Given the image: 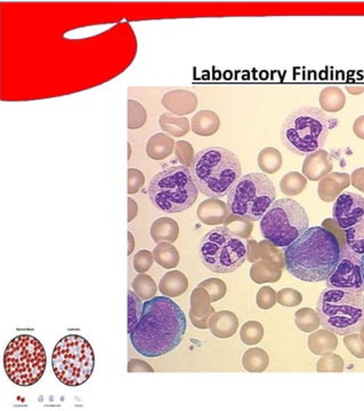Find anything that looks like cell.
Segmentation results:
<instances>
[{
	"label": "cell",
	"instance_id": "cell-1",
	"mask_svg": "<svg viewBox=\"0 0 364 411\" xmlns=\"http://www.w3.org/2000/svg\"><path fill=\"white\" fill-rule=\"evenodd\" d=\"M187 332V316L169 297H155L143 304L140 322L130 343L145 357H160L178 348Z\"/></svg>",
	"mask_w": 364,
	"mask_h": 411
},
{
	"label": "cell",
	"instance_id": "cell-2",
	"mask_svg": "<svg viewBox=\"0 0 364 411\" xmlns=\"http://www.w3.org/2000/svg\"><path fill=\"white\" fill-rule=\"evenodd\" d=\"M345 239L324 226L310 227L283 251L289 274L303 282H324L342 258Z\"/></svg>",
	"mask_w": 364,
	"mask_h": 411
},
{
	"label": "cell",
	"instance_id": "cell-3",
	"mask_svg": "<svg viewBox=\"0 0 364 411\" xmlns=\"http://www.w3.org/2000/svg\"><path fill=\"white\" fill-rule=\"evenodd\" d=\"M196 188L207 197H224L242 174L238 156L231 150L210 147L196 154L190 166Z\"/></svg>",
	"mask_w": 364,
	"mask_h": 411
},
{
	"label": "cell",
	"instance_id": "cell-4",
	"mask_svg": "<svg viewBox=\"0 0 364 411\" xmlns=\"http://www.w3.org/2000/svg\"><path fill=\"white\" fill-rule=\"evenodd\" d=\"M329 128V119L323 110L303 107L289 114L282 123V144L294 155L308 156L324 147Z\"/></svg>",
	"mask_w": 364,
	"mask_h": 411
},
{
	"label": "cell",
	"instance_id": "cell-5",
	"mask_svg": "<svg viewBox=\"0 0 364 411\" xmlns=\"http://www.w3.org/2000/svg\"><path fill=\"white\" fill-rule=\"evenodd\" d=\"M317 312L321 327L339 336L361 331L364 325V296L326 289L319 297Z\"/></svg>",
	"mask_w": 364,
	"mask_h": 411
},
{
	"label": "cell",
	"instance_id": "cell-6",
	"mask_svg": "<svg viewBox=\"0 0 364 411\" xmlns=\"http://www.w3.org/2000/svg\"><path fill=\"white\" fill-rule=\"evenodd\" d=\"M149 197L158 210L180 214L193 207L199 190L187 166H173L158 173L149 185Z\"/></svg>",
	"mask_w": 364,
	"mask_h": 411
},
{
	"label": "cell",
	"instance_id": "cell-7",
	"mask_svg": "<svg viewBox=\"0 0 364 411\" xmlns=\"http://www.w3.org/2000/svg\"><path fill=\"white\" fill-rule=\"evenodd\" d=\"M47 367V355L42 343L31 335H19L7 345L3 369L10 382L28 387L42 380Z\"/></svg>",
	"mask_w": 364,
	"mask_h": 411
},
{
	"label": "cell",
	"instance_id": "cell-8",
	"mask_svg": "<svg viewBox=\"0 0 364 411\" xmlns=\"http://www.w3.org/2000/svg\"><path fill=\"white\" fill-rule=\"evenodd\" d=\"M94 367L95 355L92 345L81 336H65L55 346L52 368L57 380L64 385H83L92 377Z\"/></svg>",
	"mask_w": 364,
	"mask_h": 411
},
{
	"label": "cell",
	"instance_id": "cell-9",
	"mask_svg": "<svg viewBox=\"0 0 364 411\" xmlns=\"http://www.w3.org/2000/svg\"><path fill=\"white\" fill-rule=\"evenodd\" d=\"M276 190L272 180L263 173L241 177L228 194V207L233 216L260 221L276 202Z\"/></svg>",
	"mask_w": 364,
	"mask_h": 411
},
{
	"label": "cell",
	"instance_id": "cell-10",
	"mask_svg": "<svg viewBox=\"0 0 364 411\" xmlns=\"http://www.w3.org/2000/svg\"><path fill=\"white\" fill-rule=\"evenodd\" d=\"M308 216L304 207L292 198L273 203L260 221L264 239L276 248H287L308 230Z\"/></svg>",
	"mask_w": 364,
	"mask_h": 411
},
{
	"label": "cell",
	"instance_id": "cell-11",
	"mask_svg": "<svg viewBox=\"0 0 364 411\" xmlns=\"http://www.w3.org/2000/svg\"><path fill=\"white\" fill-rule=\"evenodd\" d=\"M200 257L212 273L230 274L240 268L248 258L246 243L226 227H216L203 236Z\"/></svg>",
	"mask_w": 364,
	"mask_h": 411
},
{
	"label": "cell",
	"instance_id": "cell-12",
	"mask_svg": "<svg viewBox=\"0 0 364 411\" xmlns=\"http://www.w3.org/2000/svg\"><path fill=\"white\" fill-rule=\"evenodd\" d=\"M329 289L363 294L364 280L361 269V257L355 255L347 246L342 248V258L336 269L326 281Z\"/></svg>",
	"mask_w": 364,
	"mask_h": 411
},
{
	"label": "cell",
	"instance_id": "cell-13",
	"mask_svg": "<svg viewBox=\"0 0 364 411\" xmlns=\"http://www.w3.org/2000/svg\"><path fill=\"white\" fill-rule=\"evenodd\" d=\"M364 218V198L355 193H342L333 203V219L342 230L358 225Z\"/></svg>",
	"mask_w": 364,
	"mask_h": 411
},
{
	"label": "cell",
	"instance_id": "cell-14",
	"mask_svg": "<svg viewBox=\"0 0 364 411\" xmlns=\"http://www.w3.org/2000/svg\"><path fill=\"white\" fill-rule=\"evenodd\" d=\"M190 305L189 315L191 323L196 329H209V320L215 314V309L212 306V299L208 291L203 287H196L191 294Z\"/></svg>",
	"mask_w": 364,
	"mask_h": 411
},
{
	"label": "cell",
	"instance_id": "cell-15",
	"mask_svg": "<svg viewBox=\"0 0 364 411\" xmlns=\"http://www.w3.org/2000/svg\"><path fill=\"white\" fill-rule=\"evenodd\" d=\"M161 105L173 115H190L198 107L196 94L187 89H174L162 96Z\"/></svg>",
	"mask_w": 364,
	"mask_h": 411
},
{
	"label": "cell",
	"instance_id": "cell-16",
	"mask_svg": "<svg viewBox=\"0 0 364 411\" xmlns=\"http://www.w3.org/2000/svg\"><path fill=\"white\" fill-rule=\"evenodd\" d=\"M333 171V160L326 150L310 154L303 163V174L310 181H320Z\"/></svg>",
	"mask_w": 364,
	"mask_h": 411
},
{
	"label": "cell",
	"instance_id": "cell-17",
	"mask_svg": "<svg viewBox=\"0 0 364 411\" xmlns=\"http://www.w3.org/2000/svg\"><path fill=\"white\" fill-rule=\"evenodd\" d=\"M231 214L228 203L221 201L219 198H209L200 203L196 210V216L201 223L208 226L222 225Z\"/></svg>",
	"mask_w": 364,
	"mask_h": 411
},
{
	"label": "cell",
	"instance_id": "cell-18",
	"mask_svg": "<svg viewBox=\"0 0 364 411\" xmlns=\"http://www.w3.org/2000/svg\"><path fill=\"white\" fill-rule=\"evenodd\" d=\"M351 185V176L347 173L333 172L323 178L317 186V194L321 201L330 203L336 201L339 195Z\"/></svg>",
	"mask_w": 364,
	"mask_h": 411
},
{
	"label": "cell",
	"instance_id": "cell-19",
	"mask_svg": "<svg viewBox=\"0 0 364 411\" xmlns=\"http://www.w3.org/2000/svg\"><path fill=\"white\" fill-rule=\"evenodd\" d=\"M239 319L237 314L230 311L215 313L209 320V329L212 335L221 339L231 338L238 330Z\"/></svg>",
	"mask_w": 364,
	"mask_h": 411
},
{
	"label": "cell",
	"instance_id": "cell-20",
	"mask_svg": "<svg viewBox=\"0 0 364 411\" xmlns=\"http://www.w3.org/2000/svg\"><path fill=\"white\" fill-rule=\"evenodd\" d=\"M283 264L260 259L251 266V278L257 284L276 283L281 278Z\"/></svg>",
	"mask_w": 364,
	"mask_h": 411
},
{
	"label": "cell",
	"instance_id": "cell-21",
	"mask_svg": "<svg viewBox=\"0 0 364 411\" xmlns=\"http://www.w3.org/2000/svg\"><path fill=\"white\" fill-rule=\"evenodd\" d=\"M219 126L221 119L212 110H200L191 119V130L200 137H212L219 132Z\"/></svg>",
	"mask_w": 364,
	"mask_h": 411
},
{
	"label": "cell",
	"instance_id": "cell-22",
	"mask_svg": "<svg viewBox=\"0 0 364 411\" xmlns=\"http://www.w3.org/2000/svg\"><path fill=\"white\" fill-rule=\"evenodd\" d=\"M338 348V338L336 334L323 329L319 331H314L308 337V348L315 355H329L336 351Z\"/></svg>",
	"mask_w": 364,
	"mask_h": 411
},
{
	"label": "cell",
	"instance_id": "cell-23",
	"mask_svg": "<svg viewBox=\"0 0 364 411\" xmlns=\"http://www.w3.org/2000/svg\"><path fill=\"white\" fill-rule=\"evenodd\" d=\"M173 137L166 133H155L150 137L146 144V155L153 160H162L167 158L175 150Z\"/></svg>",
	"mask_w": 364,
	"mask_h": 411
},
{
	"label": "cell",
	"instance_id": "cell-24",
	"mask_svg": "<svg viewBox=\"0 0 364 411\" xmlns=\"http://www.w3.org/2000/svg\"><path fill=\"white\" fill-rule=\"evenodd\" d=\"M189 289L187 276L180 271H171L164 275L159 283V290L164 296L169 298L182 296Z\"/></svg>",
	"mask_w": 364,
	"mask_h": 411
},
{
	"label": "cell",
	"instance_id": "cell-25",
	"mask_svg": "<svg viewBox=\"0 0 364 411\" xmlns=\"http://www.w3.org/2000/svg\"><path fill=\"white\" fill-rule=\"evenodd\" d=\"M150 234L155 243H174L180 235V226L171 218H159L151 225Z\"/></svg>",
	"mask_w": 364,
	"mask_h": 411
},
{
	"label": "cell",
	"instance_id": "cell-26",
	"mask_svg": "<svg viewBox=\"0 0 364 411\" xmlns=\"http://www.w3.org/2000/svg\"><path fill=\"white\" fill-rule=\"evenodd\" d=\"M248 258L251 262H256L257 259H264L269 262H279L285 264L283 255L278 251L276 246H273L272 243L269 242L267 239L262 241L260 243H256L255 241L248 242Z\"/></svg>",
	"mask_w": 364,
	"mask_h": 411
},
{
	"label": "cell",
	"instance_id": "cell-27",
	"mask_svg": "<svg viewBox=\"0 0 364 411\" xmlns=\"http://www.w3.org/2000/svg\"><path fill=\"white\" fill-rule=\"evenodd\" d=\"M159 125L162 131L171 137H181L189 133L191 128L190 121L187 117L175 116L171 112L162 114L159 118Z\"/></svg>",
	"mask_w": 364,
	"mask_h": 411
},
{
	"label": "cell",
	"instance_id": "cell-28",
	"mask_svg": "<svg viewBox=\"0 0 364 411\" xmlns=\"http://www.w3.org/2000/svg\"><path fill=\"white\" fill-rule=\"evenodd\" d=\"M319 101L323 112H338L345 107L346 96L340 87H326L321 91Z\"/></svg>",
	"mask_w": 364,
	"mask_h": 411
},
{
	"label": "cell",
	"instance_id": "cell-29",
	"mask_svg": "<svg viewBox=\"0 0 364 411\" xmlns=\"http://www.w3.org/2000/svg\"><path fill=\"white\" fill-rule=\"evenodd\" d=\"M153 257L155 262L165 269L177 267L181 260L180 252L169 242L158 243L153 250Z\"/></svg>",
	"mask_w": 364,
	"mask_h": 411
},
{
	"label": "cell",
	"instance_id": "cell-30",
	"mask_svg": "<svg viewBox=\"0 0 364 411\" xmlns=\"http://www.w3.org/2000/svg\"><path fill=\"white\" fill-rule=\"evenodd\" d=\"M269 355L262 348H251L242 357V366L248 373H263L269 367Z\"/></svg>",
	"mask_w": 364,
	"mask_h": 411
},
{
	"label": "cell",
	"instance_id": "cell-31",
	"mask_svg": "<svg viewBox=\"0 0 364 411\" xmlns=\"http://www.w3.org/2000/svg\"><path fill=\"white\" fill-rule=\"evenodd\" d=\"M257 163L264 173L274 174L281 169L282 154L276 148H264L258 154Z\"/></svg>",
	"mask_w": 364,
	"mask_h": 411
},
{
	"label": "cell",
	"instance_id": "cell-32",
	"mask_svg": "<svg viewBox=\"0 0 364 411\" xmlns=\"http://www.w3.org/2000/svg\"><path fill=\"white\" fill-rule=\"evenodd\" d=\"M306 186H308V179L299 172L287 173L280 181V189L288 197L301 194L306 188Z\"/></svg>",
	"mask_w": 364,
	"mask_h": 411
},
{
	"label": "cell",
	"instance_id": "cell-33",
	"mask_svg": "<svg viewBox=\"0 0 364 411\" xmlns=\"http://www.w3.org/2000/svg\"><path fill=\"white\" fill-rule=\"evenodd\" d=\"M294 323L299 330L308 334L317 331L321 327L319 314L314 309L308 308V307L298 309L297 312L294 313Z\"/></svg>",
	"mask_w": 364,
	"mask_h": 411
},
{
	"label": "cell",
	"instance_id": "cell-34",
	"mask_svg": "<svg viewBox=\"0 0 364 411\" xmlns=\"http://www.w3.org/2000/svg\"><path fill=\"white\" fill-rule=\"evenodd\" d=\"M346 246L353 253L361 257L364 255V218L358 225L344 230Z\"/></svg>",
	"mask_w": 364,
	"mask_h": 411
},
{
	"label": "cell",
	"instance_id": "cell-35",
	"mask_svg": "<svg viewBox=\"0 0 364 411\" xmlns=\"http://www.w3.org/2000/svg\"><path fill=\"white\" fill-rule=\"evenodd\" d=\"M132 287L134 292L142 300L152 299L158 291L155 280L146 274L137 275L136 278H134Z\"/></svg>",
	"mask_w": 364,
	"mask_h": 411
},
{
	"label": "cell",
	"instance_id": "cell-36",
	"mask_svg": "<svg viewBox=\"0 0 364 411\" xmlns=\"http://www.w3.org/2000/svg\"><path fill=\"white\" fill-rule=\"evenodd\" d=\"M224 225V227H226L233 235L238 236L240 239H248L253 228L251 221L238 217V216H233V214L228 216Z\"/></svg>",
	"mask_w": 364,
	"mask_h": 411
},
{
	"label": "cell",
	"instance_id": "cell-37",
	"mask_svg": "<svg viewBox=\"0 0 364 411\" xmlns=\"http://www.w3.org/2000/svg\"><path fill=\"white\" fill-rule=\"evenodd\" d=\"M264 337L263 325L257 321L244 323L241 328L240 338L242 343L248 346L258 344Z\"/></svg>",
	"mask_w": 364,
	"mask_h": 411
},
{
	"label": "cell",
	"instance_id": "cell-38",
	"mask_svg": "<svg viewBox=\"0 0 364 411\" xmlns=\"http://www.w3.org/2000/svg\"><path fill=\"white\" fill-rule=\"evenodd\" d=\"M142 311V299L134 291H128V334L129 335L140 322Z\"/></svg>",
	"mask_w": 364,
	"mask_h": 411
},
{
	"label": "cell",
	"instance_id": "cell-39",
	"mask_svg": "<svg viewBox=\"0 0 364 411\" xmlns=\"http://www.w3.org/2000/svg\"><path fill=\"white\" fill-rule=\"evenodd\" d=\"M148 119L146 110L139 101L128 100V128L137 130L145 124Z\"/></svg>",
	"mask_w": 364,
	"mask_h": 411
},
{
	"label": "cell",
	"instance_id": "cell-40",
	"mask_svg": "<svg viewBox=\"0 0 364 411\" xmlns=\"http://www.w3.org/2000/svg\"><path fill=\"white\" fill-rule=\"evenodd\" d=\"M344 360L337 354H329L321 357L317 361V373H342L344 371Z\"/></svg>",
	"mask_w": 364,
	"mask_h": 411
},
{
	"label": "cell",
	"instance_id": "cell-41",
	"mask_svg": "<svg viewBox=\"0 0 364 411\" xmlns=\"http://www.w3.org/2000/svg\"><path fill=\"white\" fill-rule=\"evenodd\" d=\"M198 287H203V289H206V290L208 291L210 299H212V303H216V301H219V300L223 299L225 294H226V290H228L226 284H225L222 280L216 278L203 281Z\"/></svg>",
	"mask_w": 364,
	"mask_h": 411
},
{
	"label": "cell",
	"instance_id": "cell-42",
	"mask_svg": "<svg viewBox=\"0 0 364 411\" xmlns=\"http://www.w3.org/2000/svg\"><path fill=\"white\" fill-rule=\"evenodd\" d=\"M174 151L178 160L182 163V165L187 166L190 169L191 164L193 162L194 156H196L192 144L187 141H177Z\"/></svg>",
	"mask_w": 364,
	"mask_h": 411
},
{
	"label": "cell",
	"instance_id": "cell-43",
	"mask_svg": "<svg viewBox=\"0 0 364 411\" xmlns=\"http://www.w3.org/2000/svg\"><path fill=\"white\" fill-rule=\"evenodd\" d=\"M276 301H278V294L273 287H260V291L257 292V306L260 307V309L267 311V309L273 308Z\"/></svg>",
	"mask_w": 364,
	"mask_h": 411
},
{
	"label": "cell",
	"instance_id": "cell-44",
	"mask_svg": "<svg viewBox=\"0 0 364 411\" xmlns=\"http://www.w3.org/2000/svg\"><path fill=\"white\" fill-rule=\"evenodd\" d=\"M153 262H155L153 252L149 251V250H141L134 255V269L140 274H144L149 271L150 268L152 267Z\"/></svg>",
	"mask_w": 364,
	"mask_h": 411
},
{
	"label": "cell",
	"instance_id": "cell-45",
	"mask_svg": "<svg viewBox=\"0 0 364 411\" xmlns=\"http://www.w3.org/2000/svg\"><path fill=\"white\" fill-rule=\"evenodd\" d=\"M303 296L301 292L292 287H285L278 292V303L285 307H294L301 305Z\"/></svg>",
	"mask_w": 364,
	"mask_h": 411
},
{
	"label": "cell",
	"instance_id": "cell-46",
	"mask_svg": "<svg viewBox=\"0 0 364 411\" xmlns=\"http://www.w3.org/2000/svg\"><path fill=\"white\" fill-rule=\"evenodd\" d=\"M344 344L353 357L364 359V344L360 335L356 332L345 336Z\"/></svg>",
	"mask_w": 364,
	"mask_h": 411
},
{
	"label": "cell",
	"instance_id": "cell-47",
	"mask_svg": "<svg viewBox=\"0 0 364 411\" xmlns=\"http://www.w3.org/2000/svg\"><path fill=\"white\" fill-rule=\"evenodd\" d=\"M144 182L145 178L140 170H128V194H136L142 188Z\"/></svg>",
	"mask_w": 364,
	"mask_h": 411
},
{
	"label": "cell",
	"instance_id": "cell-48",
	"mask_svg": "<svg viewBox=\"0 0 364 411\" xmlns=\"http://www.w3.org/2000/svg\"><path fill=\"white\" fill-rule=\"evenodd\" d=\"M128 373H155L153 368L145 361L130 359L128 362Z\"/></svg>",
	"mask_w": 364,
	"mask_h": 411
},
{
	"label": "cell",
	"instance_id": "cell-49",
	"mask_svg": "<svg viewBox=\"0 0 364 411\" xmlns=\"http://www.w3.org/2000/svg\"><path fill=\"white\" fill-rule=\"evenodd\" d=\"M351 184L354 188L364 194V167L356 169L354 172L351 173Z\"/></svg>",
	"mask_w": 364,
	"mask_h": 411
},
{
	"label": "cell",
	"instance_id": "cell-50",
	"mask_svg": "<svg viewBox=\"0 0 364 411\" xmlns=\"http://www.w3.org/2000/svg\"><path fill=\"white\" fill-rule=\"evenodd\" d=\"M353 132L356 137L364 140V115L355 119L354 124H353Z\"/></svg>",
	"mask_w": 364,
	"mask_h": 411
},
{
	"label": "cell",
	"instance_id": "cell-51",
	"mask_svg": "<svg viewBox=\"0 0 364 411\" xmlns=\"http://www.w3.org/2000/svg\"><path fill=\"white\" fill-rule=\"evenodd\" d=\"M139 214V205L133 198H128V221H133Z\"/></svg>",
	"mask_w": 364,
	"mask_h": 411
},
{
	"label": "cell",
	"instance_id": "cell-52",
	"mask_svg": "<svg viewBox=\"0 0 364 411\" xmlns=\"http://www.w3.org/2000/svg\"><path fill=\"white\" fill-rule=\"evenodd\" d=\"M346 89L349 91V93L353 94V96H358V94L364 92L363 85H347Z\"/></svg>",
	"mask_w": 364,
	"mask_h": 411
},
{
	"label": "cell",
	"instance_id": "cell-53",
	"mask_svg": "<svg viewBox=\"0 0 364 411\" xmlns=\"http://www.w3.org/2000/svg\"><path fill=\"white\" fill-rule=\"evenodd\" d=\"M128 241H129V249H128V252H127V253H128V255H132V253H133L134 251V248H135V239H134V236L133 234L128 233Z\"/></svg>",
	"mask_w": 364,
	"mask_h": 411
},
{
	"label": "cell",
	"instance_id": "cell-54",
	"mask_svg": "<svg viewBox=\"0 0 364 411\" xmlns=\"http://www.w3.org/2000/svg\"><path fill=\"white\" fill-rule=\"evenodd\" d=\"M361 269H362V275H363V280H364V255H361Z\"/></svg>",
	"mask_w": 364,
	"mask_h": 411
},
{
	"label": "cell",
	"instance_id": "cell-55",
	"mask_svg": "<svg viewBox=\"0 0 364 411\" xmlns=\"http://www.w3.org/2000/svg\"><path fill=\"white\" fill-rule=\"evenodd\" d=\"M360 337H361L362 341H363V344H364V325H363V327H362L361 334H360Z\"/></svg>",
	"mask_w": 364,
	"mask_h": 411
}]
</instances>
